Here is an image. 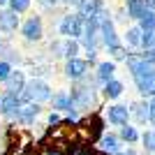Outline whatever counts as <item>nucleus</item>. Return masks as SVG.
<instances>
[{
	"mask_svg": "<svg viewBox=\"0 0 155 155\" xmlns=\"http://www.w3.org/2000/svg\"><path fill=\"white\" fill-rule=\"evenodd\" d=\"M19 28H21V19H19V14L12 12L9 7L0 9V32H5V35H12V32H16Z\"/></svg>",
	"mask_w": 155,
	"mask_h": 155,
	"instance_id": "9d476101",
	"label": "nucleus"
},
{
	"mask_svg": "<svg viewBox=\"0 0 155 155\" xmlns=\"http://www.w3.org/2000/svg\"><path fill=\"white\" fill-rule=\"evenodd\" d=\"M26 84H28V79H26V74H23V70H14L12 74H9V79L5 81V91L12 93V95H19L21 97V93H23Z\"/></svg>",
	"mask_w": 155,
	"mask_h": 155,
	"instance_id": "4468645a",
	"label": "nucleus"
},
{
	"mask_svg": "<svg viewBox=\"0 0 155 155\" xmlns=\"http://www.w3.org/2000/svg\"><path fill=\"white\" fill-rule=\"evenodd\" d=\"M53 91L44 79H30L21 93V102L23 104H42V102H51Z\"/></svg>",
	"mask_w": 155,
	"mask_h": 155,
	"instance_id": "f03ea898",
	"label": "nucleus"
},
{
	"mask_svg": "<svg viewBox=\"0 0 155 155\" xmlns=\"http://www.w3.org/2000/svg\"><path fill=\"white\" fill-rule=\"evenodd\" d=\"M84 23H86V19L79 12H67L63 19H60L58 30H60V35L67 37V39H81L84 37Z\"/></svg>",
	"mask_w": 155,
	"mask_h": 155,
	"instance_id": "7ed1b4c3",
	"label": "nucleus"
},
{
	"mask_svg": "<svg viewBox=\"0 0 155 155\" xmlns=\"http://www.w3.org/2000/svg\"><path fill=\"white\" fill-rule=\"evenodd\" d=\"M104 120L111 125H116V127H125L130 125V107L127 104H111L109 109L104 111Z\"/></svg>",
	"mask_w": 155,
	"mask_h": 155,
	"instance_id": "423d86ee",
	"label": "nucleus"
},
{
	"mask_svg": "<svg viewBox=\"0 0 155 155\" xmlns=\"http://www.w3.org/2000/svg\"><path fill=\"white\" fill-rule=\"evenodd\" d=\"M125 2H127V0H125Z\"/></svg>",
	"mask_w": 155,
	"mask_h": 155,
	"instance_id": "4c0bfd02",
	"label": "nucleus"
},
{
	"mask_svg": "<svg viewBox=\"0 0 155 155\" xmlns=\"http://www.w3.org/2000/svg\"><path fill=\"white\" fill-rule=\"evenodd\" d=\"M125 12H127V19L139 23L148 9H146V2H143V0H127V2H125Z\"/></svg>",
	"mask_w": 155,
	"mask_h": 155,
	"instance_id": "aec40b11",
	"label": "nucleus"
},
{
	"mask_svg": "<svg viewBox=\"0 0 155 155\" xmlns=\"http://www.w3.org/2000/svg\"><path fill=\"white\" fill-rule=\"evenodd\" d=\"M21 97L19 95H12V93H5L2 95V104H0V114L5 118H9V120H16V114H19L21 109Z\"/></svg>",
	"mask_w": 155,
	"mask_h": 155,
	"instance_id": "9b49d317",
	"label": "nucleus"
},
{
	"mask_svg": "<svg viewBox=\"0 0 155 155\" xmlns=\"http://www.w3.org/2000/svg\"><path fill=\"white\" fill-rule=\"evenodd\" d=\"M0 46H2V37H0Z\"/></svg>",
	"mask_w": 155,
	"mask_h": 155,
	"instance_id": "f704fd0d",
	"label": "nucleus"
},
{
	"mask_svg": "<svg viewBox=\"0 0 155 155\" xmlns=\"http://www.w3.org/2000/svg\"><path fill=\"white\" fill-rule=\"evenodd\" d=\"M141 148H143V153L155 155V127L146 130L141 134Z\"/></svg>",
	"mask_w": 155,
	"mask_h": 155,
	"instance_id": "4be33fe9",
	"label": "nucleus"
},
{
	"mask_svg": "<svg viewBox=\"0 0 155 155\" xmlns=\"http://www.w3.org/2000/svg\"><path fill=\"white\" fill-rule=\"evenodd\" d=\"M137 26L141 28L143 32H155V12H150V9H148V12L143 14V19L139 21Z\"/></svg>",
	"mask_w": 155,
	"mask_h": 155,
	"instance_id": "b1692460",
	"label": "nucleus"
},
{
	"mask_svg": "<svg viewBox=\"0 0 155 155\" xmlns=\"http://www.w3.org/2000/svg\"><path fill=\"white\" fill-rule=\"evenodd\" d=\"M39 114H42V107H39V104H21L19 114H16V123L19 125H32L37 120Z\"/></svg>",
	"mask_w": 155,
	"mask_h": 155,
	"instance_id": "2eb2a0df",
	"label": "nucleus"
},
{
	"mask_svg": "<svg viewBox=\"0 0 155 155\" xmlns=\"http://www.w3.org/2000/svg\"><path fill=\"white\" fill-rule=\"evenodd\" d=\"M125 93V84L123 81H118V79H114V81H109V84L102 86V97L104 100H109V102H114V100H118V97H123Z\"/></svg>",
	"mask_w": 155,
	"mask_h": 155,
	"instance_id": "6ab92c4d",
	"label": "nucleus"
},
{
	"mask_svg": "<svg viewBox=\"0 0 155 155\" xmlns=\"http://www.w3.org/2000/svg\"><path fill=\"white\" fill-rule=\"evenodd\" d=\"M100 39H102V46L107 51L114 49V46H118V44H123L120 37H118V32H116V23H114L111 16H107V19L100 23Z\"/></svg>",
	"mask_w": 155,
	"mask_h": 155,
	"instance_id": "6e6552de",
	"label": "nucleus"
},
{
	"mask_svg": "<svg viewBox=\"0 0 155 155\" xmlns=\"http://www.w3.org/2000/svg\"><path fill=\"white\" fill-rule=\"evenodd\" d=\"M7 5H9V0H0V7H2V9H5Z\"/></svg>",
	"mask_w": 155,
	"mask_h": 155,
	"instance_id": "72a5a7b5",
	"label": "nucleus"
},
{
	"mask_svg": "<svg viewBox=\"0 0 155 155\" xmlns=\"http://www.w3.org/2000/svg\"><path fill=\"white\" fill-rule=\"evenodd\" d=\"M0 104H2V95H0Z\"/></svg>",
	"mask_w": 155,
	"mask_h": 155,
	"instance_id": "c9c22d12",
	"label": "nucleus"
},
{
	"mask_svg": "<svg viewBox=\"0 0 155 155\" xmlns=\"http://www.w3.org/2000/svg\"><path fill=\"white\" fill-rule=\"evenodd\" d=\"M130 118L134 120L137 125H146L148 123V100H137V102L130 104Z\"/></svg>",
	"mask_w": 155,
	"mask_h": 155,
	"instance_id": "dca6fc26",
	"label": "nucleus"
},
{
	"mask_svg": "<svg viewBox=\"0 0 155 155\" xmlns=\"http://www.w3.org/2000/svg\"><path fill=\"white\" fill-rule=\"evenodd\" d=\"M30 2L32 0H9V9H12V12H16V14H23V12H28V9H30Z\"/></svg>",
	"mask_w": 155,
	"mask_h": 155,
	"instance_id": "393cba45",
	"label": "nucleus"
},
{
	"mask_svg": "<svg viewBox=\"0 0 155 155\" xmlns=\"http://www.w3.org/2000/svg\"><path fill=\"white\" fill-rule=\"evenodd\" d=\"M141 49H143V51H155V32H143Z\"/></svg>",
	"mask_w": 155,
	"mask_h": 155,
	"instance_id": "a878e982",
	"label": "nucleus"
},
{
	"mask_svg": "<svg viewBox=\"0 0 155 155\" xmlns=\"http://www.w3.org/2000/svg\"><path fill=\"white\" fill-rule=\"evenodd\" d=\"M134 86H137V93H139L141 100H153L155 97V72L148 74L146 79H141V81H137Z\"/></svg>",
	"mask_w": 155,
	"mask_h": 155,
	"instance_id": "a211bd4d",
	"label": "nucleus"
},
{
	"mask_svg": "<svg viewBox=\"0 0 155 155\" xmlns=\"http://www.w3.org/2000/svg\"><path fill=\"white\" fill-rule=\"evenodd\" d=\"M102 9H107L104 0H79V5H77V12L84 19H95Z\"/></svg>",
	"mask_w": 155,
	"mask_h": 155,
	"instance_id": "f8f14e48",
	"label": "nucleus"
},
{
	"mask_svg": "<svg viewBox=\"0 0 155 155\" xmlns=\"http://www.w3.org/2000/svg\"><path fill=\"white\" fill-rule=\"evenodd\" d=\"M63 72L72 84H79V81H84V79L88 77V60L86 58H72V60L65 63Z\"/></svg>",
	"mask_w": 155,
	"mask_h": 155,
	"instance_id": "0eeeda50",
	"label": "nucleus"
},
{
	"mask_svg": "<svg viewBox=\"0 0 155 155\" xmlns=\"http://www.w3.org/2000/svg\"><path fill=\"white\" fill-rule=\"evenodd\" d=\"M141 37H143V30L139 26H130L125 28V35H123V44L127 49H141Z\"/></svg>",
	"mask_w": 155,
	"mask_h": 155,
	"instance_id": "f3484780",
	"label": "nucleus"
},
{
	"mask_svg": "<svg viewBox=\"0 0 155 155\" xmlns=\"http://www.w3.org/2000/svg\"><path fill=\"white\" fill-rule=\"evenodd\" d=\"M118 137H120V141H123V143H137V141H141V134H139V130H137L134 125H125V127H120Z\"/></svg>",
	"mask_w": 155,
	"mask_h": 155,
	"instance_id": "412c9836",
	"label": "nucleus"
},
{
	"mask_svg": "<svg viewBox=\"0 0 155 155\" xmlns=\"http://www.w3.org/2000/svg\"><path fill=\"white\" fill-rule=\"evenodd\" d=\"M95 79H97V84H100V86L114 81V79H116V63H114V60H102V63H97Z\"/></svg>",
	"mask_w": 155,
	"mask_h": 155,
	"instance_id": "ddd939ff",
	"label": "nucleus"
},
{
	"mask_svg": "<svg viewBox=\"0 0 155 155\" xmlns=\"http://www.w3.org/2000/svg\"><path fill=\"white\" fill-rule=\"evenodd\" d=\"M120 155H139V153H137L134 148H130V146H127V150H123V153H120Z\"/></svg>",
	"mask_w": 155,
	"mask_h": 155,
	"instance_id": "473e14b6",
	"label": "nucleus"
},
{
	"mask_svg": "<svg viewBox=\"0 0 155 155\" xmlns=\"http://www.w3.org/2000/svg\"><path fill=\"white\" fill-rule=\"evenodd\" d=\"M109 56H111V60L114 63H120V60H127V56H130V49L125 44H118V46H114V49H109Z\"/></svg>",
	"mask_w": 155,
	"mask_h": 155,
	"instance_id": "5701e85b",
	"label": "nucleus"
},
{
	"mask_svg": "<svg viewBox=\"0 0 155 155\" xmlns=\"http://www.w3.org/2000/svg\"><path fill=\"white\" fill-rule=\"evenodd\" d=\"M19 30H21V37L26 39V42H30V44L42 42V39H44V21H42L39 14H30V16L21 23Z\"/></svg>",
	"mask_w": 155,
	"mask_h": 155,
	"instance_id": "20e7f679",
	"label": "nucleus"
},
{
	"mask_svg": "<svg viewBox=\"0 0 155 155\" xmlns=\"http://www.w3.org/2000/svg\"><path fill=\"white\" fill-rule=\"evenodd\" d=\"M143 155H150V153H143Z\"/></svg>",
	"mask_w": 155,
	"mask_h": 155,
	"instance_id": "e433bc0d",
	"label": "nucleus"
},
{
	"mask_svg": "<svg viewBox=\"0 0 155 155\" xmlns=\"http://www.w3.org/2000/svg\"><path fill=\"white\" fill-rule=\"evenodd\" d=\"M148 123L155 127V97L148 100Z\"/></svg>",
	"mask_w": 155,
	"mask_h": 155,
	"instance_id": "c85d7f7f",
	"label": "nucleus"
},
{
	"mask_svg": "<svg viewBox=\"0 0 155 155\" xmlns=\"http://www.w3.org/2000/svg\"><path fill=\"white\" fill-rule=\"evenodd\" d=\"M46 155H65V153L58 150V148H46Z\"/></svg>",
	"mask_w": 155,
	"mask_h": 155,
	"instance_id": "7c9ffc66",
	"label": "nucleus"
},
{
	"mask_svg": "<svg viewBox=\"0 0 155 155\" xmlns=\"http://www.w3.org/2000/svg\"><path fill=\"white\" fill-rule=\"evenodd\" d=\"M58 2H60V0H37V5H39V7H44V9H53Z\"/></svg>",
	"mask_w": 155,
	"mask_h": 155,
	"instance_id": "c756f323",
	"label": "nucleus"
},
{
	"mask_svg": "<svg viewBox=\"0 0 155 155\" xmlns=\"http://www.w3.org/2000/svg\"><path fill=\"white\" fill-rule=\"evenodd\" d=\"M95 81H88V77L84 81H79V84L72 86L70 91V97L72 102H74V109L77 111H88V114H95L97 109V102H100V97H97V91H95Z\"/></svg>",
	"mask_w": 155,
	"mask_h": 155,
	"instance_id": "f257e3e1",
	"label": "nucleus"
},
{
	"mask_svg": "<svg viewBox=\"0 0 155 155\" xmlns=\"http://www.w3.org/2000/svg\"><path fill=\"white\" fill-rule=\"evenodd\" d=\"M46 123L51 125V127H53V125H63V118H60L58 111H51V114L46 116Z\"/></svg>",
	"mask_w": 155,
	"mask_h": 155,
	"instance_id": "cd10ccee",
	"label": "nucleus"
},
{
	"mask_svg": "<svg viewBox=\"0 0 155 155\" xmlns=\"http://www.w3.org/2000/svg\"><path fill=\"white\" fill-rule=\"evenodd\" d=\"M63 5H72V7H77L79 5V0H60Z\"/></svg>",
	"mask_w": 155,
	"mask_h": 155,
	"instance_id": "2f4dec72",
	"label": "nucleus"
},
{
	"mask_svg": "<svg viewBox=\"0 0 155 155\" xmlns=\"http://www.w3.org/2000/svg\"><path fill=\"white\" fill-rule=\"evenodd\" d=\"M97 148L102 150L104 155H120L123 153V141H120V137L114 134V132H104L102 139L97 141Z\"/></svg>",
	"mask_w": 155,
	"mask_h": 155,
	"instance_id": "1a4fd4ad",
	"label": "nucleus"
},
{
	"mask_svg": "<svg viewBox=\"0 0 155 155\" xmlns=\"http://www.w3.org/2000/svg\"><path fill=\"white\" fill-rule=\"evenodd\" d=\"M79 49H81L79 39H67V37L56 39V42H51V46H49V51H51L53 58H63L65 63L72 60V58H79Z\"/></svg>",
	"mask_w": 155,
	"mask_h": 155,
	"instance_id": "39448f33",
	"label": "nucleus"
},
{
	"mask_svg": "<svg viewBox=\"0 0 155 155\" xmlns=\"http://www.w3.org/2000/svg\"><path fill=\"white\" fill-rule=\"evenodd\" d=\"M14 72V67L9 63H5V60H0V84H5L7 79H9V74Z\"/></svg>",
	"mask_w": 155,
	"mask_h": 155,
	"instance_id": "bb28decb",
	"label": "nucleus"
}]
</instances>
